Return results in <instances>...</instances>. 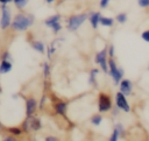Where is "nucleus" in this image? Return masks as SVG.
<instances>
[{
  "instance_id": "obj_1",
  "label": "nucleus",
  "mask_w": 149,
  "mask_h": 141,
  "mask_svg": "<svg viewBox=\"0 0 149 141\" xmlns=\"http://www.w3.org/2000/svg\"><path fill=\"white\" fill-rule=\"evenodd\" d=\"M34 23V15L31 14H17L13 22H12V28L14 30H19V31H23L26 29H28L31 24Z\"/></svg>"
},
{
  "instance_id": "obj_2",
  "label": "nucleus",
  "mask_w": 149,
  "mask_h": 141,
  "mask_svg": "<svg viewBox=\"0 0 149 141\" xmlns=\"http://www.w3.org/2000/svg\"><path fill=\"white\" fill-rule=\"evenodd\" d=\"M108 68H109V71H108V72H109V75L112 76V78H113V80H114V84L118 85V84L120 83L122 76H123V69L118 68L113 58H111V59L108 61Z\"/></svg>"
},
{
  "instance_id": "obj_3",
  "label": "nucleus",
  "mask_w": 149,
  "mask_h": 141,
  "mask_svg": "<svg viewBox=\"0 0 149 141\" xmlns=\"http://www.w3.org/2000/svg\"><path fill=\"white\" fill-rule=\"evenodd\" d=\"M87 19V14H79V15H73L69 19V23H68V28L71 31L77 30L83 22H85V20Z\"/></svg>"
},
{
  "instance_id": "obj_4",
  "label": "nucleus",
  "mask_w": 149,
  "mask_h": 141,
  "mask_svg": "<svg viewBox=\"0 0 149 141\" xmlns=\"http://www.w3.org/2000/svg\"><path fill=\"white\" fill-rule=\"evenodd\" d=\"M99 103H98V108H99V112L104 113V112H107L112 108V101H111V97L106 93H100L99 94Z\"/></svg>"
},
{
  "instance_id": "obj_5",
  "label": "nucleus",
  "mask_w": 149,
  "mask_h": 141,
  "mask_svg": "<svg viewBox=\"0 0 149 141\" xmlns=\"http://www.w3.org/2000/svg\"><path fill=\"white\" fill-rule=\"evenodd\" d=\"M0 26L2 29H7L9 26H12L10 23V9L6 6V3H3L1 6V20H0Z\"/></svg>"
},
{
  "instance_id": "obj_6",
  "label": "nucleus",
  "mask_w": 149,
  "mask_h": 141,
  "mask_svg": "<svg viewBox=\"0 0 149 141\" xmlns=\"http://www.w3.org/2000/svg\"><path fill=\"white\" fill-rule=\"evenodd\" d=\"M115 104H116V107L119 110L123 111V112H129L130 111V106H129V104L126 99V96L121 91H119L115 96Z\"/></svg>"
},
{
  "instance_id": "obj_7",
  "label": "nucleus",
  "mask_w": 149,
  "mask_h": 141,
  "mask_svg": "<svg viewBox=\"0 0 149 141\" xmlns=\"http://www.w3.org/2000/svg\"><path fill=\"white\" fill-rule=\"evenodd\" d=\"M132 90H133V85L129 79H123L120 82V91L125 96H129L132 93Z\"/></svg>"
},
{
  "instance_id": "obj_8",
  "label": "nucleus",
  "mask_w": 149,
  "mask_h": 141,
  "mask_svg": "<svg viewBox=\"0 0 149 141\" xmlns=\"http://www.w3.org/2000/svg\"><path fill=\"white\" fill-rule=\"evenodd\" d=\"M36 107H37V104H36V100L34 98H28L26 100V112H27L28 117L33 115V113L35 112Z\"/></svg>"
},
{
  "instance_id": "obj_9",
  "label": "nucleus",
  "mask_w": 149,
  "mask_h": 141,
  "mask_svg": "<svg viewBox=\"0 0 149 141\" xmlns=\"http://www.w3.org/2000/svg\"><path fill=\"white\" fill-rule=\"evenodd\" d=\"M12 70V63L8 59H2L0 63V73H7Z\"/></svg>"
},
{
  "instance_id": "obj_10",
  "label": "nucleus",
  "mask_w": 149,
  "mask_h": 141,
  "mask_svg": "<svg viewBox=\"0 0 149 141\" xmlns=\"http://www.w3.org/2000/svg\"><path fill=\"white\" fill-rule=\"evenodd\" d=\"M100 13L99 12H95V13H92L90 15V22L92 24V27L95 29L98 27V23H100Z\"/></svg>"
},
{
  "instance_id": "obj_11",
  "label": "nucleus",
  "mask_w": 149,
  "mask_h": 141,
  "mask_svg": "<svg viewBox=\"0 0 149 141\" xmlns=\"http://www.w3.org/2000/svg\"><path fill=\"white\" fill-rule=\"evenodd\" d=\"M66 103H63V101H58L56 105H55V111L56 113L61 114V115H64L65 114V111H66Z\"/></svg>"
},
{
  "instance_id": "obj_12",
  "label": "nucleus",
  "mask_w": 149,
  "mask_h": 141,
  "mask_svg": "<svg viewBox=\"0 0 149 141\" xmlns=\"http://www.w3.org/2000/svg\"><path fill=\"white\" fill-rule=\"evenodd\" d=\"M107 50L106 49H104V50H101V51H99L97 55H95V63H98V64H100L101 62H104V61H107L106 59V55H107Z\"/></svg>"
},
{
  "instance_id": "obj_13",
  "label": "nucleus",
  "mask_w": 149,
  "mask_h": 141,
  "mask_svg": "<svg viewBox=\"0 0 149 141\" xmlns=\"http://www.w3.org/2000/svg\"><path fill=\"white\" fill-rule=\"evenodd\" d=\"M30 119V117H29ZM42 125H41V120L38 118H34V119H30V128L34 129V131H38L41 129Z\"/></svg>"
},
{
  "instance_id": "obj_14",
  "label": "nucleus",
  "mask_w": 149,
  "mask_h": 141,
  "mask_svg": "<svg viewBox=\"0 0 149 141\" xmlns=\"http://www.w3.org/2000/svg\"><path fill=\"white\" fill-rule=\"evenodd\" d=\"M114 23V20L112 17H105V16H101L100 17V24L101 26H105V27H112Z\"/></svg>"
},
{
  "instance_id": "obj_15",
  "label": "nucleus",
  "mask_w": 149,
  "mask_h": 141,
  "mask_svg": "<svg viewBox=\"0 0 149 141\" xmlns=\"http://www.w3.org/2000/svg\"><path fill=\"white\" fill-rule=\"evenodd\" d=\"M59 19H61V16H59V15H52V16L48 17V19L44 21V24H45L47 27H50L52 23L58 22V21H59Z\"/></svg>"
},
{
  "instance_id": "obj_16",
  "label": "nucleus",
  "mask_w": 149,
  "mask_h": 141,
  "mask_svg": "<svg viewBox=\"0 0 149 141\" xmlns=\"http://www.w3.org/2000/svg\"><path fill=\"white\" fill-rule=\"evenodd\" d=\"M33 48L35 49V50H37L38 52H44V44L41 42V41H36V42H34L33 43Z\"/></svg>"
},
{
  "instance_id": "obj_17",
  "label": "nucleus",
  "mask_w": 149,
  "mask_h": 141,
  "mask_svg": "<svg viewBox=\"0 0 149 141\" xmlns=\"http://www.w3.org/2000/svg\"><path fill=\"white\" fill-rule=\"evenodd\" d=\"M99 71L97 70V69H93V70H91V72H90V78H88V83L90 84H93L94 86L97 85V83H95V76H97V73H98Z\"/></svg>"
},
{
  "instance_id": "obj_18",
  "label": "nucleus",
  "mask_w": 149,
  "mask_h": 141,
  "mask_svg": "<svg viewBox=\"0 0 149 141\" xmlns=\"http://www.w3.org/2000/svg\"><path fill=\"white\" fill-rule=\"evenodd\" d=\"M101 121H102V117L101 115H93L91 118V122L93 125H95V126H99L101 124Z\"/></svg>"
},
{
  "instance_id": "obj_19",
  "label": "nucleus",
  "mask_w": 149,
  "mask_h": 141,
  "mask_svg": "<svg viewBox=\"0 0 149 141\" xmlns=\"http://www.w3.org/2000/svg\"><path fill=\"white\" fill-rule=\"evenodd\" d=\"M121 135V133H120V131L116 128V127H114V131H113V134H112V136L109 138V141H116L118 139H119V136Z\"/></svg>"
},
{
  "instance_id": "obj_20",
  "label": "nucleus",
  "mask_w": 149,
  "mask_h": 141,
  "mask_svg": "<svg viewBox=\"0 0 149 141\" xmlns=\"http://www.w3.org/2000/svg\"><path fill=\"white\" fill-rule=\"evenodd\" d=\"M116 21L119 23H125L127 21V14L126 13H120L116 15Z\"/></svg>"
},
{
  "instance_id": "obj_21",
  "label": "nucleus",
  "mask_w": 149,
  "mask_h": 141,
  "mask_svg": "<svg viewBox=\"0 0 149 141\" xmlns=\"http://www.w3.org/2000/svg\"><path fill=\"white\" fill-rule=\"evenodd\" d=\"M28 1H29V0H14V3H15V6H16L17 8L22 9V8L27 5Z\"/></svg>"
},
{
  "instance_id": "obj_22",
  "label": "nucleus",
  "mask_w": 149,
  "mask_h": 141,
  "mask_svg": "<svg viewBox=\"0 0 149 141\" xmlns=\"http://www.w3.org/2000/svg\"><path fill=\"white\" fill-rule=\"evenodd\" d=\"M50 28L54 30V33H58V31L62 29V26H61L59 22H55V23H52V24L50 26Z\"/></svg>"
},
{
  "instance_id": "obj_23",
  "label": "nucleus",
  "mask_w": 149,
  "mask_h": 141,
  "mask_svg": "<svg viewBox=\"0 0 149 141\" xmlns=\"http://www.w3.org/2000/svg\"><path fill=\"white\" fill-rule=\"evenodd\" d=\"M49 73H50V66H49V64L45 62V63L43 64V75H44V77H47V76H49Z\"/></svg>"
},
{
  "instance_id": "obj_24",
  "label": "nucleus",
  "mask_w": 149,
  "mask_h": 141,
  "mask_svg": "<svg viewBox=\"0 0 149 141\" xmlns=\"http://www.w3.org/2000/svg\"><path fill=\"white\" fill-rule=\"evenodd\" d=\"M137 3H139V6L142 7V8L149 7V0H137Z\"/></svg>"
},
{
  "instance_id": "obj_25",
  "label": "nucleus",
  "mask_w": 149,
  "mask_h": 141,
  "mask_svg": "<svg viewBox=\"0 0 149 141\" xmlns=\"http://www.w3.org/2000/svg\"><path fill=\"white\" fill-rule=\"evenodd\" d=\"M8 131H9L10 133H13L14 135H20V134H21V132H22V131H21V128H19V127H12V128H9Z\"/></svg>"
},
{
  "instance_id": "obj_26",
  "label": "nucleus",
  "mask_w": 149,
  "mask_h": 141,
  "mask_svg": "<svg viewBox=\"0 0 149 141\" xmlns=\"http://www.w3.org/2000/svg\"><path fill=\"white\" fill-rule=\"evenodd\" d=\"M141 37H142V40H144L146 42L149 43V30H144V31L141 34Z\"/></svg>"
},
{
  "instance_id": "obj_27",
  "label": "nucleus",
  "mask_w": 149,
  "mask_h": 141,
  "mask_svg": "<svg viewBox=\"0 0 149 141\" xmlns=\"http://www.w3.org/2000/svg\"><path fill=\"white\" fill-rule=\"evenodd\" d=\"M108 55H109L111 58L114 57V45H109V48H108Z\"/></svg>"
},
{
  "instance_id": "obj_28",
  "label": "nucleus",
  "mask_w": 149,
  "mask_h": 141,
  "mask_svg": "<svg viewBox=\"0 0 149 141\" xmlns=\"http://www.w3.org/2000/svg\"><path fill=\"white\" fill-rule=\"evenodd\" d=\"M2 59H8V61H10V54H9L8 51H3V54H2Z\"/></svg>"
},
{
  "instance_id": "obj_29",
  "label": "nucleus",
  "mask_w": 149,
  "mask_h": 141,
  "mask_svg": "<svg viewBox=\"0 0 149 141\" xmlns=\"http://www.w3.org/2000/svg\"><path fill=\"white\" fill-rule=\"evenodd\" d=\"M108 2H109V0H100V7H101V8L107 7Z\"/></svg>"
},
{
  "instance_id": "obj_30",
  "label": "nucleus",
  "mask_w": 149,
  "mask_h": 141,
  "mask_svg": "<svg viewBox=\"0 0 149 141\" xmlns=\"http://www.w3.org/2000/svg\"><path fill=\"white\" fill-rule=\"evenodd\" d=\"M44 140H45V141H56L57 138H55V136H47Z\"/></svg>"
},
{
  "instance_id": "obj_31",
  "label": "nucleus",
  "mask_w": 149,
  "mask_h": 141,
  "mask_svg": "<svg viewBox=\"0 0 149 141\" xmlns=\"http://www.w3.org/2000/svg\"><path fill=\"white\" fill-rule=\"evenodd\" d=\"M44 101H45V96H43V97H42V99H41V104H40V107H41V108L43 107V104H44Z\"/></svg>"
},
{
  "instance_id": "obj_32",
  "label": "nucleus",
  "mask_w": 149,
  "mask_h": 141,
  "mask_svg": "<svg viewBox=\"0 0 149 141\" xmlns=\"http://www.w3.org/2000/svg\"><path fill=\"white\" fill-rule=\"evenodd\" d=\"M12 1H14V0H0V2H1L2 5H3V3H6V5H7V3L12 2Z\"/></svg>"
},
{
  "instance_id": "obj_33",
  "label": "nucleus",
  "mask_w": 149,
  "mask_h": 141,
  "mask_svg": "<svg viewBox=\"0 0 149 141\" xmlns=\"http://www.w3.org/2000/svg\"><path fill=\"white\" fill-rule=\"evenodd\" d=\"M5 140H6V141H13L14 139H13V138H6Z\"/></svg>"
},
{
  "instance_id": "obj_34",
  "label": "nucleus",
  "mask_w": 149,
  "mask_h": 141,
  "mask_svg": "<svg viewBox=\"0 0 149 141\" xmlns=\"http://www.w3.org/2000/svg\"><path fill=\"white\" fill-rule=\"evenodd\" d=\"M45 1H47V2H48V3H51V2H52V1H54V0H45Z\"/></svg>"
},
{
  "instance_id": "obj_35",
  "label": "nucleus",
  "mask_w": 149,
  "mask_h": 141,
  "mask_svg": "<svg viewBox=\"0 0 149 141\" xmlns=\"http://www.w3.org/2000/svg\"><path fill=\"white\" fill-rule=\"evenodd\" d=\"M148 70H149V65H148Z\"/></svg>"
}]
</instances>
